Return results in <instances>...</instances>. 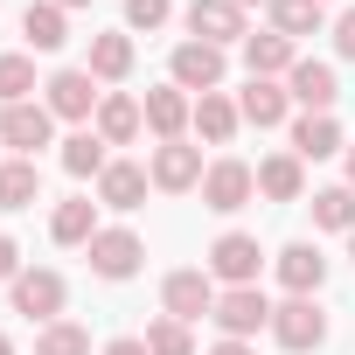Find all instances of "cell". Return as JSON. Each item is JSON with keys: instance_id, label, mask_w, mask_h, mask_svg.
Wrapping results in <instances>:
<instances>
[{"instance_id": "3", "label": "cell", "mask_w": 355, "mask_h": 355, "mask_svg": "<svg viewBox=\"0 0 355 355\" xmlns=\"http://www.w3.org/2000/svg\"><path fill=\"white\" fill-rule=\"evenodd\" d=\"M160 313L167 320H202V313H216V279H209V265H182V272H167L160 279Z\"/></svg>"}, {"instance_id": "14", "label": "cell", "mask_w": 355, "mask_h": 355, "mask_svg": "<svg viewBox=\"0 0 355 355\" xmlns=\"http://www.w3.org/2000/svg\"><path fill=\"white\" fill-rule=\"evenodd\" d=\"M286 91H293V105H300V112H334V98H341V77H334V63H313V56H300V63L286 70Z\"/></svg>"}, {"instance_id": "11", "label": "cell", "mask_w": 355, "mask_h": 355, "mask_svg": "<svg viewBox=\"0 0 355 355\" xmlns=\"http://www.w3.org/2000/svg\"><path fill=\"white\" fill-rule=\"evenodd\" d=\"M98 98H105V91H98L91 70H56V77L42 84V105H49L56 119H70V125H91V119H98Z\"/></svg>"}, {"instance_id": "13", "label": "cell", "mask_w": 355, "mask_h": 355, "mask_svg": "<svg viewBox=\"0 0 355 355\" xmlns=\"http://www.w3.org/2000/svg\"><path fill=\"white\" fill-rule=\"evenodd\" d=\"M91 132H98L105 146H132V139L146 132V105H139L132 91H105V98H98V119H91Z\"/></svg>"}, {"instance_id": "34", "label": "cell", "mask_w": 355, "mask_h": 355, "mask_svg": "<svg viewBox=\"0 0 355 355\" xmlns=\"http://www.w3.org/2000/svg\"><path fill=\"white\" fill-rule=\"evenodd\" d=\"M334 56H348V63H355V8H348V15H334Z\"/></svg>"}, {"instance_id": "22", "label": "cell", "mask_w": 355, "mask_h": 355, "mask_svg": "<svg viewBox=\"0 0 355 355\" xmlns=\"http://www.w3.org/2000/svg\"><path fill=\"white\" fill-rule=\"evenodd\" d=\"M98 84H125L132 77V35L112 28V35H91V63H84Z\"/></svg>"}, {"instance_id": "38", "label": "cell", "mask_w": 355, "mask_h": 355, "mask_svg": "<svg viewBox=\"0 0 355 355\" xmlns=\"http://www.w3.org/2000/svg\"><path fill=\"white\" fill-rule=\"evenodd\" d=\"M56 8H63V15H70V8H91V0H56Z\"/></svg>"}, {"instance_id": "10", "label": "cell", "mask_w": 355, "mask_h": 355, "mask_svg": "<svg viewBox=\"0 0 355 355\" xmlns=\"http://www.w3.org/2000/svg\"><path fill=\"white\" fill-rule=\"evenodd\" d=\"M146 174H153V189L160 196H189V189H202V146H189V139H167V146H153V160H146Z\"/></svg>"}, {"instance_id": "7", "label": "cell", "mask_w": 355, "mask_h": 355, "mask_svg": "<svg viewBox=\"0 0 355 355\" xmlns=\"http://www.w3.org/2000/svg\"><path fill=\"white\" fill-rule=\"evenodd\" d=\"M209 279L216 286H258V265H265V251H258V237L251 230H223L216 244H209Z\"/></svg>"}, {"instance_id": "35", "label": "cell", "mask_w": 355, "mask_h": 355, "mask_svg": "<svg viewBox=\"0 0 355 355\" xmlns=\"http://www.w3.org/2000/svg\"><path fill=\"white\" fill-rule=\"evenodd\" d=\"M15 279H21V244L0 237V286H15Z\"/></svg>"}, {"instance_id": "6", "label": "cell", "mask_w": 355, "mask_h": 355, "mask_svg": "<svg viewBox=\"0 0 355 355\" xmlns=\"http://www.w3.org/2000/svg\"><path fill=\"white\" fill-rule=\"evenodd\" d=\"M84 258H91V272L98 279H132L139 265H146V244H139V230H125V223H112V230H98L91 244H84Z\"/></svg>"}, {"instance_id": "32", "label": "cell", "mask_w": 355, "mask_h": 355, "mask_svg": "<svg viewBox=\"0 0 355 355\" xmlns=\"http://www.w3.org/2000/svg\"><path fill=\"white\" fill-rule=\"evenodd\" d=\"M139 341H146V355H196L189 320H167V313H160V320H146V334H139Z\"/></svg>"}, {"instance_id": "36", "label": "cell", "mask_w": 355, "mask_h": 355, "mask_svg": "<svg viewBox=\"0 0 355 355\" xmlns=\"http://www.w3.org/2000/svg\"><path fill=\"white\" fill-rule=\"evenodd\" d=\"M105 355H146V341L139 334H119V341H105Z\"/></svg>"}, {"instance_id": "21", "label": "cell", "mask_w": 355, "mask_h": 355, "mask_svg": "<svg viewBox=\"0 0 355 355\" xmlns=\"http://www.w3.org/2000/svg\"><path fill=\"white\" fill-rule=\"evenodd\" d=\"M258 196H272V202H300V196H306V160H300V153H272V160H258Z\"/></svg>"}, {"instance_id": "19", "label": "cell", "mask_w": 355, "mask_h": 355, "mask_svg": "<svg viewBox=\"0 0 355 355\" xmlns=\"http://www.w3.org/2000/svg\"><path fill=\"white\" fill-rule=\"evenodd\" d=\"M237 49H244V70H251V77H286V70L300 63V42H286L279 28H258V35H244Z\"/></svg>"}, {"instance_id": "20", "label": "cell", "mask_w": 355, "mask_h": 355, "mask_svg": "<svg viewBox=\"0 0 355 355\" xmlns=\"http://www.w3.org/2000/svg\"><path fill=\"white\" fill-rule=\"evenodd\" d=\"M348 139H341V125H334V112H300L293 119V153L300 160H327V153H341Z\"/></svg>"}, {"instance_id": "1", "label": "cell", "mask_w": 355, "mask_h": 355, "mask_svg": "<svg viewBox=\"0 0 355 355\" xmlns=\"http://www.w3.org/2000/svg\"><path fill=\"white\" fill-rule=\"evenodd\" d=\"M63 300H70V286H63V272H49V265H21V279L8 286V306H15L21 320H35V327L63 320Z\"/></svg>"}, {"instance_id": "25", "label": "cell", "mask_w": 355, "mask_h": 355, "mask_svg": "<svg viewBox=\"0 0 355 355\" xmlns=\"http://www.w3.org/2000/svg\"><path fill=\"white\" fill-rule=\"evenodd\" d=\"M105 167H112V146H105V139H98L91 125L63 139V174H70V182H98Z\"/></svg>"}, {"instance_id": "9", "label": "cell", "mask_w": 355, "mask_h": 355, "mask_svg": "<svg viewBox=\"0 0 355 355\" xmlns=\"http://www.w3.org/2000/svg\"><path fill=\"white\" fill-rule=\"evenodd\" d=\"M272 341H279L286 355H313V348L327 341L320 300H286V306H272Z\"/></svg>"}, {"instance_id": "39", "label": "cell", "mask_w": 355, "mask_h": 355, "mask_svg": "<svg viewBox=\"0 0 355 355\" xmlns=\"http://www.w3.org/2000/svg\"><path fill=\"white\" fill-rule=\"evenodd\" d=\"M348 189H355V146H348Z\"/></svg>"}, {"instance_id": "33", "label": "cell", "mask_w": 355, "mask_h": 355, "mask_svg": "<svg viewBox=\"0 0 355 355\" xmlns=\"http://www.w3.org/2000/svg\"><path fill=\"white\" fill-rule=\"evenodd\" d=\"M167 15H174V0H125V35H153L167 28Z\"/></svg>"}, {"instance_id": "29", "label": "cell", "mask_w": 355, "mask_h": 355, "mask_svg": "<svg viewBox=\"0 0 355 355\" xmlns=\"http://www.w3.org/2000/svg\"><path fill=\"white\" fill-rule=\"evenodd\" d=\"M313 230H355V189L348 182L313 189Z\"/></svg>"}, {"instance_id": "42", "label": "cell", "mask_w": 355, "mask_h": 355, "mask_svg": "<svg viewBox=\"0 0 355 355\" xmlns=\"http://www.w3.org/2000/svg\"><path fill=\"white\" fill-rule=\"evenodd\" d=\"M348 258H355V230H348Z\"/></svg>"}, {"instance_id": "5", "label": "cell", "mask_w": 355, "mask_h": 355, "mask_svg": "<svg viewBox=\"0 0 355 355\" xmlns=\"http://www.w3.org/2000/svg\"><path fill=\"white\" fill-rule=\"evenodd\" d=\"M223 70H230V63H223V49H216V42H196V35H189V42H174V56H167V84L202 91V98H209V91H223Z\"/></svg>"}, {"instance_id": "2", "label": "cell", "mask_w": 355, "mask_h": 355, "mask_svg": "<svg viewBox=\"0 0 355 355\" xmlns=\"http://www.w3.org/2000/svg\"><path fill=\"white\" fill-rule=\"evenodd\" d=\"M0 146H8L15 160H35L42 146H56V112L42 98L28 105H0Z\"/></svg>"}, {"instance_id": "23", "label": "cell", "mask_w": 355, "mask_h": 355, "mask_svg": "<svg viewBox=\"0 0 355 355\" xmlns=\"http://www.w3.org/2000/svg\"><path fill=\"white\" fill-rule=\"evenodd\" d=\"M209 146H230L237 139V125H244V112H237V98H223V91H209V98H196V119H189Z\"/></svg>"}, {"instance_id": "43", "label": "cell", "mask_w": 355, "mask_h": 355, "mask_svg": "<svg viewBox=\"0 0 355 355\" xmlns=\"http://www.w3.org/2000/svg\"><path fill=\"white\" fill-rule=\"evenodd\" d=\"M320 8H327V0H320Z\"/></svg>"}, {"instance_id": "15", "label": "cell", "mask_w": 355, "mask_h": 355, "mask_svg": "<svg viewBox=\"0 0 355 355\" xmlns=\"http://www.w3.org/2000/svg\"><path fill=\"white\" fill-rule=\"evenodd\" d=\"M237 112H244V125H286L293 119V91H286V77H251L244 91H237Z\"/></svg>"}, {"instance_id": "12", "label": "cell", "mask_w": 355, "mask_h": 355, "mask_svg": "<svg viewBox=\"0 0 355 355\" xmlns=\"http://www.w3.org/2000/svg\"><path fill=\"white\" fill-rule=\"evenodd\" d=\"M182 21H189V35H196V42H216V49H230V42H244V35H251L237 0H189Z\"/></svg>"}, {"instance_id": "28", "label": "cell", "mask_w": 355, "mask_h": 355, "mask_svg": "<svg viewBox=\"0 0 355 355\" xmlns=\"http://www.w3.org/2000/svg\"><path fill=\"white\" fill-rule=\"evenodd\" d=\"M272 28L286 35V42H300V35H320L327 28V8H320V0H272Z\"/></svg>"}, {"instance_id": "8", "label": "cell", "mask_w": 355, "mask_h": 355, "mask_svg": "<svg viewBox=\"0 0 355 355\" xmlns=\"http://www.w3.org/2000/svg\"><path fill=\"white\" fill-rule=\"evenodd\" d=\"M216 327H223V341H251L258 327H272V300L258 293V286H223L216 293V313H209Z\"/></svg>"}, {"instance_id": "18", "label": "cell", "mask_w": 355, "mask_h": 355, "mask_svg": "<svg viewBox=\"0 0 355 355\" xmlns=\"http://www.w3.org/2000/svg\"><path fill=\"white\" fill-rule=\"evenodd\" d=\"M146 189H153V174H146L139 160H112V167L98 174V209H119V216H125V209L146 202Z\"/></svg>"}, {"instance_id": "27", "label": "cell", "mask_w": 355, "mask_h": 355, "mask_svg": "<svg viewBox=\"0 0 355 355\" xmlns=\"http://www.w3.org/2000/svg\"><path fill=\"white\" fill-rule=\"evenodd\" d=\"M105 223H98V202L91 196H70V202H56V216H49V237L56 244H91Z\"/></svg>"}, {"instance_id": "40", "label": "cell", "mask_w": 355, "mask_h": 355, "mask_svg": "<svg viewBox=\"0 0 355 355\" xmlns=\"http://www.w3.org/2000/svg\"><path fill=\"white\" fill-rule=\"evenodd\" d=\"M237 8H272V0H237Z\"/></svg>"}, {"instance_id": "37", "label": "cell", "mask_w": 355, "mask_h": 355, "mask_svg": "<svg viewBox=\"0 0 355 355\" xmlns=\"http://www.w3.org/2000/svg\"><path fill=\"white\" fill-rule=\"evenodd\" d=\"M209 355H258V348H251V341H216Z\"/></svg>"}, {"instance_id": "30", "label": "cell", "mask_w": 355, "mask_h": 355, "mask_svg": "<svg viewBox=\"0 0 355 355\" xmlns=\"http://www.w3.org/2000/svg\"><path fill=\"white\" fill-rule=\"evenodd\" d=\"M35 355H91V327L49 320V327H35Z\"/></svg>"}, {"instance_id": "17", "label": "cell", "mask_w": 355, "mask_h": 355, "mask_svg": "<svg viewBox=\"0 0 355 355\" xmlns=\"http://www.w3.org/2000/svg\"><path fill=\"white\" fill-rule=\"evenodd\" d=\"M139 105H146V132H153L160 146H167V139H182L189 119H196V98H189L182 84H160V91H146Z\"/></svg>"}, {"instance_id": "16", "label": "cell", "mask_w": 355, "mask_h": 355, "mask_svg": "<svg viewBox=\"0 0 355 355\" xmlns=\"http://www.w3.org/2000/svg\"><path fill=\"white\" fill-rule=\"evenodd\" d=\"M279 286H286V300H313L320 286H327V258H320V244H286L279 251Z\"/></svg>"}, {"instance_id": "31", "label": "cell", "mask_w": 355, "mask_h": 355, "mask_svg": "<svg viewBox=\"0 0 355 355\" xmlns=\"http://www.w3.org/2000/svg\"><path fill=\"white\" fill-rule=\"evenodd\" d=\"M42 84H35V56H0V105H28Z\"/></svg>"}, {"instance_id": "4", "label": "cell", "mask_w": 355, "mask_h": 355, "mask_svg": "<svg viewBox=\"0 0 355 355\" xmlns=\"http://www.w3.org/2000/svg\"><path fill=\"white\" fill-rule=\"evenodd\" d=\"M251 196H258V167H251V160H237V153L209 160V174H202V209H216V216H237Z\"/></svg>"}, {"instance_id": "24", "label": "cell", "mask_w": 355, "mask_h": 355, "mask_svg": "<svg viewBox=\"0 0 355 355\" xmlns=\"http://www.w3.org/2000/svg\"><path fill=\"white\" fill-rule=\"evenodd\" d=\"M21 35H28V49H63L70 42V15L56 8V0H28V15H21Z\"/></svg>"}, {"instance_id": "41", "label": "cell", "mask_w": 355, "mask_h": 355, "mask_svg": "<svg viewBox=\"0 0 355 355\" xmlns=\"http://www.w3.org/2000/svg\"><path fill=\"white\" fill-rule=\"evenodd\" d=\"M0 355H15V341H8V334H0Z\"/></svg>"}, {"instance_id": "26", "label": "cell", "mask_w": 355, "mask_h": 355, "mask_svg": "<svg viewBox=\"0 0 355 355\" xmlns=\"http://www.w3.org/2000/svg\"><path fill=\"white\" fill-rule=\"evenodd\" d=\"M42 202V167L35 160H0V209H35Z\"/></svg>"}]
</instances>
